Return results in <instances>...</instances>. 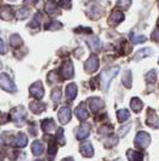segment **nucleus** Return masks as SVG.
Returning <instances> with one entry per match:
<instances>
[{"instance_id":"1","label":"nucleus","mask_w":159,"mask_h":161,"mask_svg":"<svg viewBox=\"0 0 159 161\" xmlns=\"http://www.w3.org/2000/svg\"><path fill=\"white\" fill-rule=\"evenodd\" d=\"M119 71H120L119 66H114V67H110V69H108V70H105V71L102 72V75H100V80H102V83H103V86H104V89H105V90H108V88H109V84H110L111 80H113L116 75L119 74Z\"/></svg>"},{"instance_id":"2","label":"nucleus","mask_w":159,"mask_h":161,"mask_svg":"<svg viewBox=\"0 0 159 161\" xmlns=\"http://www.w3.org/2000/svg\"><path fill=\"white\" fill-rule=\"evenodd\" d=\"M150 142H151L150 135L147 134V132H144V131L139 132V134L136 135V137H135V146L141 148V149H146V148L148 147Z\"/></svg>"},{"instance_id":"3","label":"nucleus","mask_w":159,"mask_h":161,"mask_svg":"<svg viewBox=\"0 0 159 161\" xmlns=\"http://www.w3.org/2000/svg\"><path fill=\"white\" fill-rule=\"evenodd\" d=\"M98 66H100V60L97 58V55H91L84 64V67H85V71L89 72V74H92V72H96L98 70Z\"/></svg>"},{"instance_id":"4","label":"nucleus","mask_w":159,"mask_h":161,"mask_svg":"<svg viewBox=\"0 0 159 161\" xmlns=\"http://www.w3.org/2000/svg\"><path fill=\"white\" fill-rule=\"evenodd\" d=\"M0 86L4 88V89H6L7 92H11V93L16 92V86H14V83L6 74L0 75Z\"/></svg>"},{"instance_id":"5","label":"nucleus","mask_w":159,"mask_h":161,"mask_svg":"<svg viewBox=\"0 0 159 161\" xmlns=\"http://www.w3.org/2000/svg\"><path fill=\"white\" fill-rule=\"evenodd\" d=\"M71 115H72V111L68 106H62L58 113V117H59L61 124H67L71 119Z\"/></svg>"},{"instance_id":"6","label":"nucleus","mask_w":159,"mask_h":161,"mask_svg":"<svg viewBox=\"0 0 159 161\" xmlns=\"http://www.w3.org/2000/svg\"><path fill=\"white\" fill-rule=\"evenodd\" d=\"M30 94L35 96L37 100H41L44 95V89H43V86L41 82H36L35 84H33L30 87Z\"/></svg>"},{"instance_id":"7","label":"nucleus","mask_w":159,"mask_h":161,"mask_svg":"<svg viewBox=\"0 0 159 161\" xmlns=\"http://www.w3.org/2000/svg\"><path fill=\"white\" fill-rule=\"evenodd\" d=\"M146 124H147L148 126H151V128L159 129V118L153 109H148V112H147V120H146Z\"/></svg>"},{"instance_id":"8","label":"nucleus","mask_w":159,"mask_h":161,"mask_svg":"<svg viewBox=\"0 0 159 161\" xmlns=\"http://www.w3.org/2000/svg\"><path fill=\"white\" fill-rule=\"evenodd\" d=\"M61 72H62V77L64 78H66V80L72 78L73 75H74V67H73L72 61L67 60L66 63H64L62 69H61Z\"/></svg>"},{"instance_id":"9","label":"nucleus","mask_w":159,"mask_h":161,"mask_svg":"<svg viewBox=\"0 0 159 161\" xmlns=\"http://www.w3.org/2000/svg\"><path fill=\"white\" fill-rule=\"evenodd\" d=\"M123 18H125V16H123V14L120 10H114L113 12H111V14L109 16V24L115 27L119 23H121L123 20Z\"/></svg>"},{"instance_id":"10","label":"nucleus","mask_w":159,"mask_h":161,"mask_svg":"<svg viewBox=\"0 0 159 161\" xmlns=\"http://www.w3.org/2000/svg\"><path fill=\"white\" fill-rule=\"evenodd\" d=\"M90 134V125L89 124H83L81 126L77 129V132H75V136L78 140H84Z\"/></svg>"},{"instance_id":"11","label":"nucleus","mask_w":159,"mask_h":161,"mask_svg":"<svg viewBox=\"0 0 159 161\" xmlns=\"http://www.w3.org/2000/svg\"><path fill=\"white\" fill-rule=\"evenodd\" d=\"M0 17L4 20H11L13 18V11L10 6L0 7Z\"/></svg>"},{"instance_id":"12","label":"nucleus","mask_w":159,"mask_h":161,"mask_svg":"<svg viewBox=\"0 0 159 161\" xmlns=\"http://www.w3.org/2000/svg\"><path fill=\"white\" fill-rule=\"evenodd\" d=\"M86 42L93 52H98V51H100V48H102V42H100V40L98 37H95V36L90 37V39L86 40Z\"/></svg>"},{"instance_id":"13","label":"nucleus","mask_w":159,"mask_h":161,"mask_svg":"<svg viewBox=\"0 0 159 161\" xmlns=\"http://www.w3.org/2000/svg\"><path fill=\"white\" fill-rule=\"evenodd\" d=\"M75 115H77V118L79 119V120H85L89 118V112H87L86 107H85V105H80L77 107L75 109Z\"/></svg>"},{"instance_id":"14","label":"nucleus","mask_w":159,"mask_h":161,"mask_svg":"<svg viewBox=\"0 0 159 161\" xmlns=\"http://www.w3.org/2000/svg\"><path fill=\"white\" fill-rule=\"evenodd\" d=\"M80 153L84 155V156H86V158H91L93 155V148L91 146V143H89V142L83 143L80 146Z\"/></svg>"},{"instance_id":"15","label":"nucleus","mask_w":159,"mask_h":161,"mask_svg":"<svg viewBox=\"0 0 159 161\" xmlns=\"http://www.w3.org/2000/svg\"><path fill=\"white\" fill-rule=\"evenodd\" d=\"M55 128H56L55 121L52 118H47V119H44V120L42 121V129L46 132H52V131L55 130Z\"/></svg>"},{"instance_id":"16","label":"nucleus","mask_w":159,"mask_h":161,"mask_svg":"<svg viewBox=\"0 0 159 161\" xmlns=\"http://www.w3.org/2000/svg\"><path fill=\"white\" fill-rule=\"evenodd\" d=\"M46 11H47V14H50V16H58V14H60L56 4H55L54 1H52V0H49L46 4Z\"/></svg>"},{"instance_id":"17","label":"nucleus","mask_w":159,"mask_h":161,"mask_svg":"<svg viewBox=\"0 0 159 161\" xmlns=\"http://www.w3.org/2000/svg\"><path fill=\"white\" fill-rule=\"evenodd\" d=\"M77 96V86L74 83H69L66 87V97L69 101H72L73 99H75Z\"/></svg>"},{"instance_id":"18","label":"nucleus","mask_w":159,"mask_h":161,"mask_svg":"<svg viewBox=\"0 0 159 161\" xmlns=\"http://www.w3.org/2000/svg\"><path fill=\"white\" fill-rule=\"evenodd\" d=\"M27 143H28V138L23 132H19V134L17 135V137L14 138V146L16 147L23 148L27 146Z\"/></svg>"},{"instance_id":"19","label":"nucleus","mask_w":159,"mask_h":161,"mask_svg":"<svg viewBox=\"0 0 159 161\" xmlns=\"http://www.w3.org/2000/svg\"><path fill=\"white\" fill-rule=\"evenodd\" d=\"M25 118V112L23 111V108H16L13 111V120L18 124H23Z\"/></svg>"},{"instance_id":"20","label":"nucleus","mask_w":159,"mask_h":161,"mask_svg":"<svg viewBox=\"0 0 159 161\" xmlns=\"http://www.w3.org/2000/svg\"><path fill=\"white\" fill-rule=\"evenodd\" d=\"M104 106V102L98 99V97H93V99H90V107L92 109L93 112H97L98 109Z\"/></svg>"},{"instance_id":"21","label":"nucleus","mask_w":159,"mask_h":161,"mask_svg":"<svg viewBox=\"0 0 159 161\" xmlns=\"http://www.w3.org/2000/svg\"><path fill=\"white\" fill-rule=\"evenodd\" d=\"M127 156H128L129 161H142V158H144V155L141 154L140 152L133 150V149L127 152Z\"/></svg>"},{"instance_id":"22","label":"nucleus","mask_w":159,"mask_h":161,"mask_svg":"<svg viewBox=\"0 0 159 161\" xmlns=\"http://www.w3.org/2000/svg\"><path fill=\"white\" fill-rule=\"evenodd\" d=\"M30 109L33 111L35 114H40L41 112H43L46 109V106L43 103H41L40 101H35L30 103Z\"/></svg>"},{"instance_id":"23","label":"nucleus","mask_w":159,"mask_h":161,"mask_svg":"<svg viewBox=\"0 0 159 161\" xmlns=\"http://www.w3.org/2000/svg\"><path fill=\"white\" fill-rule=\"evenodd\" d=\"M44 150V147L42 144V142L40 141H35L33 143V153L35 156H40Z\"/></svg>"},{"instance_id":"24","label":"nucleus","mask_w":159,"mask_h":161,"mask_svg":"<svg viewBox=\"0 0 159 161\" xmlns=\"http://www.w3.org/2000/svg\"><path fill=\"white\" fill-rule=\"evenodd\" d=\"M131 108H132L135 113L140 112L141 108H142V101L140 100V99H138V97H133L132 101H131Z\"/></svg>"},{"instance_id":"25","label":"nucleus","mask_w":159,"mask_h":161,"mask_svg":"<svg viewBox=\"0 0 159 161\" xmlns=\"http://www.w3.org/2000/svg\"><path fill=\"white\" fill-rule=\"evenodd\" d=\"M122 83L126 88H131L132 87V72L129 70H127L126 72L123 74V77H122Z\"/></svg>"},{"instance_id":"26","label":"nucleus","mask_w":159,"mask_h":161,"mask_svg":"<svg viewBox=\"0 0 159 161\" xmlns=\"http://www.w3.org/2000/svg\"><path fill=\"white\" fill-rule=\"evenodd\" d=\"M153 51L151 48H142V49H140L139 52L135 54V60H139V59H142L145 57H148V55H151Z\"/></svg>"},{"instance_id":"27","label":"nucleus","mask_w":159,"mask_h":161,"mask_svg":"<svg viewBox=\"0 0 159 161\" xmlns=\"http://www.w3.org/2000/svg\"><path fill=\"white\" fill-rule=\"evenodd\" d=\"M50 140H49V150H48V158H49V160H53V156L56 154V146H55V143H54V140H52L53 137H49Z\"/></svg>"},{"instance_id":"28","label":"nucleus","mask_w":159,"mask_h":161,"mask_svg":"<svg viewBox=\"0 0 159 161\" xmlns=\"http://www.w3.org/2000/svg\"><path fill=\"white\" fill-rule=\"evenodd\" d=\"M129 115H131V113H129L128 109H120L117 112V119H119L120 123H123L129 118Z\"/></svg>"},{"instance_id":"29","label":"nucleus","mask_w":159,"mask_h":161,"mask_svg":"<svg viewBox=\"0 0 159 161\" xmlns=\"http://www.w3.org/2000/svg\"><path fill=\"white\" fill-rule=\"evenodd\" d=\"M10 41H11V46H12V47H18V46H20V45L23 43V40L20 39V36L17 35V34L12 35Z\"/></svg>"},{"instance_id":"30","label":"nucleus","mask_w":159,"mask_h":161,"mask_svg":"<svg viewBox=\"0 0 159 161\" xmlns=\"http://www.w3.org/2000/svg\"><path fill=\"white\" fill-rule=\"evenodd\" d=\"M61 27H62V24L59 20H52L48 25H46V29H48V30H59V29H61Z\"/></svg>"},{"instance_id":"31","label":"nucleus","mask_w":159,"mask_h":161,"mask_svg":"<svg viewBox=\"0 0 159 161\" xmlns=\"http://www.w3.org/2000/svg\"><path fill=\"white\" fill-rule=\"evenodd\" d=\"M29 14H30V12H29L28 8H19V10L17 11L16 16H17L18 19H25L27 17H29Z\"/></svg>"},{"instance_id":"32","label":"nucleus","mask_w":159,"mask_h":161,"mask_svg":"<svg viewBox=\"0 0 159 161\" xmlns=\"http://www.w3.org/2000/svg\"><path fill=\"white\" fill-rule=\"evenodd\" d=\"M52 100L54 101V103L56 105V103H59L60 100H61V89H55L53 90V93H52Z\"/></svg>"},{"instance_id":"33","label":"nucleus","mask_w":159,"mask_h":161,"mask_svg":"<svg viewBox=\"0 0 159 161\" xmlns=\"http://www.w3.org/2000/svg\"><path fill=\"white\" fill-rule=\"evenodd\" d=\"M131 5H132V0H119L117 1V6L121 7V10H128Z\"/></svg>"},{"instance_id":"34","label":"nucleus","mask_w":159,"mask_h":161,"mask_svg":"<svg viewBox=\"0 0 159 161\" xmlns=\"http://www.w3.org/2000/svg\"><path fill=\"white\" fill-rule=\"evenodd\" d=\"M146 80H147V82H150V83H156V80H157V72L154 70H151L147 74V76H146Z\"/></svg>"},{"instance_id":"35","label":"nucleus","mask_w":159,"mask_h":161,"mask_svg":"<svg viewBox=\"0 0 159 161\" xmlns=\"http://www.w3.org/2000/svg\"><path fill=\"white\" fill-rule=\"evenodd\" d=\"M56 140L61 143V144H65V136H64V129H58L56 131Z\"/></svg>"},{"instance_id":"36","label":"nucleus","mask_w":159,"mask_h":161,"mask_svg":"<svg viewBox=\"0 0 159 161\" xmlns=\"http://www.w3.org/2000/svg\"><path fill=\"white\" fill-rule=\"evenodd\" d=\"M40 18H41V14H36V16L33 17V22L30 23V25H31V27L37 28V27H38V24H40V20H41Z\"/></svg>"},{"instance_id":"37","label":"nucleus","mask_w":159,"mask_h":161,"mask_svg":"<svg viewBox=\"0 0 159 161\" xmlns=\"http://www.w3.org/2000/svg\"><path fill=\"white\" fill-rule=\"evenodd\" d=\"M48 80L52 83V82H56L58 80V74L55 71H52L50 74L48 75Z\"/></svg>"},{"instance_id":"38","label":"nucleus","mask_w":159,"mask_h":161,"mask_svg":"<svg viewBox=\"0 0 159 161\" xmlns=\"http://www.w3.org/2000/svg\"><path fill=\"white\" fill-rule=\"evenodd\" d=\"M129 129H131V124H128V125H126V126H123V128L120 130V132H119L120 137H123V136L129 131Z\"/></svg>"},{"instance_id":"39","label":"nucleus","mask_w":159,"mask_h":161,"mask_svg":"<svg viewBox=\"0 0 159 161\" xmlns=\"http://www.w3.org/2000/svg\"><path fill=\"white\" fill-rule=\"evenodd\" d=\"M147 40L145 36H135V37H133V42L134 43H142V42H145Z\"/></svg>"},{"instance_id":"40","label":"nucleus","mask_w":159,"mask_h":161,"mask_svg":"<svg viewBox=\"0 0 159 161\" xmlns=\"http://www.w3.org/2000/svg\"><path fill=\"white\" fill-rule=\"evenodd\" d=\"M60 5L62 7L69 8L71 7V0H60Z\"/></svg>"},{"instance_id":"41","label":"nucleus","mask_w":159,"mask_h":161,"mask_svg":"<svg viewBox=\"0 0 159 161\" xmlns=\"http://www.w3.org/2000/svg\"><path fill=\"white\" fill-rule=\"evenodd\" d=\"M151 39L154 41H157V42H159V29H156V30L153 31L152 35H151Z\"/></svg>"},{"instance_id":"42","label":"nucleus","mask_w":159,"mask_h":161,"mask_svg":"<svg viewBox=\"0 0 159 161\" xmlns=\"http://www.w3.org/2000/svg\"><path fill=\"white\" fill-rule=\"evenodd\" d=\"M0 53H6V46L3 40H0Z\"/></svg>"},{"instance_id":"43","label":"nucleus","mask_w":159,"mask_h":161,"mask_svg":"<svg viewBox=\"0 0 159 161\" xmlns=\"http://www.w3.org/2000/svg\"><path fill=\"white\" fill-rule=\"evenodd\" d=\"M36 3H37V0H24L25 5H35Z\"/></svg>"},{"instance_id":"44","label":"nucleus","mask_w":159,"mask_h":161,"mask_svg":"<svg viewBox=\"0 0 159 161\" xmlns=\"http://www.w3.org/2000/svg\"><path fill=\"white\" fill-rule=\"evenodd\" d=\"M62 161H74V160H73L72 158H66V159H64Z\"/></svg>"},{"instance_id":"45","label":"nucleus","mask_w":159,"mask_h":161,"mask_svg":"<svg viewBox=\"0 0 159 161\" xmlns=\"http://www.w3.org/2000/svg\"><path fill=\"white\" fill-rule=\"evenodd\" d=\"M1 67H3V64H1V61H0V70H1Z\"/></svg>"},{"instance_id":"46","label":"nucleus","mask_w":159,"mask_h":161,"mask_svg":"<svg viewBox=\"0 0 159 161\" xmlns=\"http://www.w3.org/2000/svg\"><path fill=\"white\" fill-rule=\"evenodd\" d=\"M0 161H3V158H1V155H0Z\"/></svg>"},{"instance_id":"47","label":"nucleus","mask_w":159,"mask_h":161,"mask_svg":"<svg viewBox=\"0 0 159 161\" xmlns=\"http://www.w3.org/2000/svg\"><path fill=\"white\" fill-rule=\"evenodd\" d=\"M10 1H14V0H10Z\"/></svg>"},{"instance_id":"48","label":"nucleus","mask_w":159,"mask_h":161,"mask_svg":"<svg viewBox=\"0 0 159 161\" xmlns=\"http://www.w3.org/2000/svg\"><path fill=\"white\" fill-rule=\"evenodd\" d=\"M158 7H159V1H158Z\"/></svg>"},{"instance_id":"49","label":"nucleus","mask_w":159,"mask_h":161,"mask_svg":"<svg viewBox=\"0 0 159 161\" xmlns=\"http://www.w3.org/2000/svg\"><path fill=\"white\" fill-rule=\"evenodd\" d=\"M158 24H159V20H158Z\"/></svg>"},{"instance_id":"50","label":"nucleus","mask_w":159,"mask_h":161,"mask_svg":"<svg viewBox=\"0 0 159 161\" xmlns=\"http://www.w3.org/2000/svg\"><path fill=\"white\" fill-rule=\"evenodd\" d=\"M158 63H159V60H158Z\"/></svg>"}]
</instances>
